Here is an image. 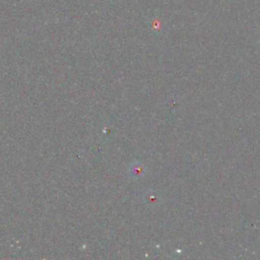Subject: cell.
I'll return each instance as SVG.
<instances>
[{
  "label": "cell",
  "instance_id": "6da1fadb",
  "mask_svg": "<svg viewBox=\"0 0 260 260\" xmlns=\"http://www.w3.org/2000/svg\"><path fill=\"white\" fill-rule=\"evenodd\" d=\"M131 173H133V177H135V178L141 177L143 175V173H144L143 166L138 165V164H136V165L133 164L132 165V169H131Z\"/></svg>",
  "mask_w": 260,
  "mask_h": 260
}]
</instances>
